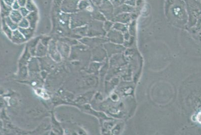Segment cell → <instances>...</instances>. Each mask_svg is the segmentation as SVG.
I'll list each match as a JSON object with an SVG mask.
<instances>
[{
  "mask_svg": "<svg viewBox=\"0 0 201 135\" xmlns=\"http://www.w3.org/2000/svg\"><path fill=\"white\" fill-rule=\"evenodd\" d=\"M26 19L29 21V24L31 28H33L36 25L37 21L38 14L37 12L33 11L30 12L29 14L26 16Z\"/></svg>",
  "mask_w": 201,
  "mask_h": 135,
  "instance_id": "1",
  "label": "cell"
},
{
  "mask_svg": "<svg viewBox=\"0 0 201 135\" xmlns=\"http://www.w3.org/2000/svg\"><path fill=\"white\" fill-rule=\"evenodd\" d=\"M12 38V41L16 43H21L25 41V38L24 37L23 34L18 30L15 31L13 32Z\"/></svg>",
  "mask_w": 201,
  "mask_h": 135,
  "instance_id": "2",
  "label": "cell"
},
{
  "mask_svg": "<svg viewBox=\"0 0 201 135\" xmlns=\"http://www.w3.org/2000/svg\"><path fill=\"white\" fill-rule=\"evenodd\" d=\"M9 17L12 19V20L16 23H19L22 19H23V16L19 10H12L11 12L10 13Z\"/></svg>",
  "mask_w": 201,
  "mask_h": 135,
  "instance_id": "3",
  "label": "cell"
},
{
  "mask_svg": "<svg viewBox=\"0 0 201 135\" xmlns=\"http://www.w3.org/2000/svg\"><path fill=\"white\" fill-rule=\"evenodd\" d=\"M19 30L21 32V33L24 35V37L30 38L33 34V28H20Z\"/></svg>",
  "mask_w": 201,
  "mask_h": 135,
  "instance_id": "4",
  "label": "cell"
},
{
  "mask_svg": "<svg viewBox=\"0 0 201 135\" xmlns=\"http://www.w3.org/2000/svg\"><path fill=\"white\" fill-rule=\"evenodd\" d=\"M4 19L5 21L6 22V24L8 25V26H9L11 29H13V30L16 29V27L17 26L16 25V23H15L14 22H13V21L12 20V19L10 18L9 16L5 17Z\"/></svg>",
  "mask_w": 201,
  "mask_h": 135,
  "instance_id": "5",
  "label": "cell"
},
{
  "mask_svg": "<svg viewBox=\"0 0 201 135\" xmlns=\"http://www.w3.org/2000/svg\"><path fill=\"white\" fill-rule=\"evenodd\" d=\"M25 7L28 9L30 12L33 11H36V7L33 3L32 0H27L26 3Z\"/></svg>",
  "mask_w": 201,
  "mask_h": 135,
  "instance_id": "6",
  "label": "cell"
},
{
  "mask_svg": "<svg viewBox=\"0 0 201 135\" xmlns=\"http://www.w3.org/2000/svg\"><path fill=\"white\" fill-rule=\"evenodd\" d=\"M10 29L11 28L9 27V26H8V25L6 24L5 21H4V22L3 23V30H4L6 34L9 37L12 38V36L13 35V32L11 31Z\"/></svg>",
  "mask_w": 201,
  "mask_h": 135,
  "instance_id": "7",
  "label": "cell"
},
{
  "mask_svg": "<svg viewBox=\"0 0 201 135\" xmlns=\"http://www.w3.org/2000/svg\"><path fill=\"white\" fill-rule=\"evenodd\" d=\"M30 25L29 22L26 18H23L19 23V26L22 28H27Z\"/></svg>",
  "mask_w": 201,
  "mask_h": 135,
  "instance_id": "8",
  "label": "cell"
},
{
  "mask_svg": "<svg viewBox=\"0 0 201 135\" xmlns=\"http://www.w3.org/2000/svg\"><path fill=\"white\" fill-rule=\"evenodd\" d=\"M37 54H39L40 55L45 54L46 52V47L44 46H43V44L39 43L37 47Z\"/></svg>",
  "mask_w": 201,
  "mask_h": 135,
  "instance_id": "9",
  "label": "cell"
},
{
  "mask_svg": "<svg viewBox=\"0 0 201 135\" xmlns=\"http://www.w3.org/2000/svg\"><path fill=\"white\" fill-rule=\"evenodd\" d=\"M19 11L23 17H26V16H27L30 13V12L28 10V9L25 7H22L20 8Z\"/></svg>",
  "mask_w": 201,
  "mask_h": 135,
  "instance_id": "10",
  "label": "cell"
},
{
  "mask_svg": "<svg viewBox=\"0 0 201 135\" xmlns=\"http://www.w3.org/2000/svg\"><path fill=\"white\" fill-rule=\"evenodd\" d=\"M20 8H21V6L19 5L18 2L17 0H16L14 3H13V5L12 6V8L13 10H19Z\"/></svg>",
  "mask_w": 201,
  "mask_h": 135,
  "instance_id": "11",
  "label": "cell"
},
{
  "mask_svg": "<svg viewBox=\"0 0 201 135\" xmlns=\"http://www.w3.org/2000/svg\"><path fill=\"white\" fill-rule=\"evenodd\" d=\"M16 0H3V1L8 6L11 7L13 5V3H14Z\"/></svg>",
  "mask_w": 201,
  "mask_h": 135,
  "instance_id": "12",
  "label": "cell"
},
{
  "mask_svg": "<svg viewBox=\"0 0 201 135\" xmlns=\"http://www.w3.org/2000/svg\"><path fill=\"white\" fill-rule=\"evenodd\" d=\"M17 1L21 7H25L27 0H17Z\"/></svg>",
  "mask_w": 201,
  "mask_h": 135,
  "instance_id": "13",
  "label": "cell"
},
{
  "mask_svg": "<svg viewBox=\"0 0 201 135\" xmlns=\"http://www.w3.org/2000/svg\"><path fill=\"white\" fill-rule=\"evenodd\" d=\"M197 119L198 122L201 124V112L197 115Z\"/></svg>",
  "mask_w": 201,
  "mask_h": 135,
  "instance_id": "14",
  "label": "cell"
}]
</instances>
